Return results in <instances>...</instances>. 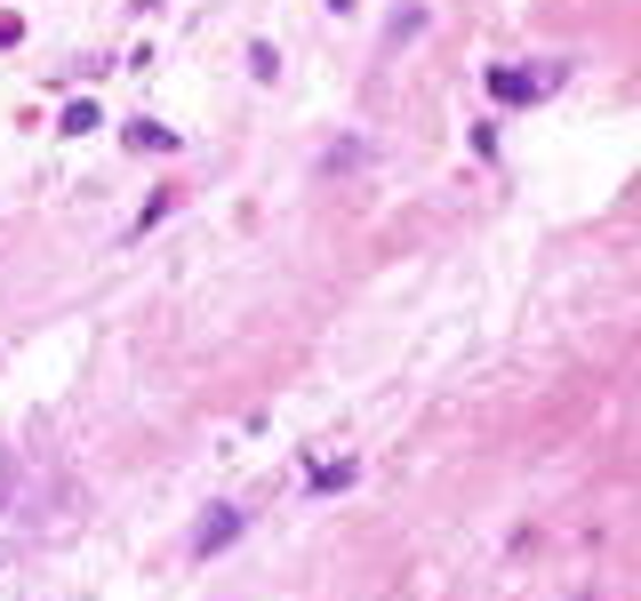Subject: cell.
I'll return each instance as SVG.
<instances>
[{"instance_id": "6da1fadb", "label": "cell", "mask_w": 641, "mask_h": 601, "mask_svg": "<svg viewBox=\"0 0 641 601\" xmlns=\"http://www.w3.org/2000/svg\"><path fill=\"white\" fill-rule=\"evenodd\" d=\"M569 81V56H546L537 73H514V64H489V96L497 105H537V96H554Z\"/></svg>"}, {"instance_id": "7a4b0ae2", "label": "cell", "mask_w": 641, "mask_h": 601, "mask_svg": "<svg viewBox=\"0 0 641 601\" xmlns=\"http://www.w3.org/2000/svg\"><path fill=\"white\" fill-rule=\"evenodd\" d=\"M241 529H249V514H241V506H209V521L193 529V553L209 561V553H225L232 538H241Z\"/></svg>"}, {"instance_id": "3957f363", "label": "cell", "mask_w": 641, "mask_h": 601, "mask_svg": "<svg viewBox=\"0 0 641 601\" xmlns=\"http://www.w3.org/2000/svg\"><path fill=\"white\" fill-rule=\"evenodd\" d=\"M121 137L137 145V153H177V128H168V121H128Z\"/></svg>"}, {"instance_id": "277c9868", "label": "cell", "mask_w": 641, "mask_h": 601, "mask_svg": "<svg viewBox=\"0 0 641 601\" xmlns=\"http://www.w3.org/2000/svg\"><path fill=\"white\" fill-rule=\"evenodd\" d=\"M417 32H425V9H401V17L385 24V49H410V41H417Z\"/></svg>"}, {"instance_id": "5b68a950", "label": "cell", "mask_w": 641, "mask_h": 601, "mask_svg": "<svg viewBox=\"0 0 641 601\" xmlns=\"http://www.w3.org/2000/svg\"><path fill=\"white\" fill-rule=\"evenodd\" d=\"M353 481V457H337V465H313L306 474V489H345Z\"/></svg>"}, {"instance_id": "8992f818", "label": "cell", "mask_w": 641, "mask_h": 601, "mask_svg": "<svg viewBox=\"0 0 641 601\" xmlns=\"http://www.w3.org/2000/svg\"><path fill=\"white\" fill-rule=\"evenodd\" d=\"M249 73H257V81H281V49L257 41V49H249Z\"/></svg>"}, {"instance_id": "52a82bcc", "label": "cell", "mask_w": 641, "mask_h": 601, "mask_svg": "<svg viewBox=\"0 0 641 601\" xmlns=\"http://www.w3.org/2000/svg\"><path fill=\"white\" fill-rule=\"evenodd\" d=\"M361 160H369V145H361V137H345L337 153H321V169H361Z\"/></svg>"}, {"instance_id": "ba28073f", "label": "cell", "mask_w": 641, "mask_h": 601, "mask_svg": "<svg viewBox=\"0 0 641 601\" xmlns=\"http://www.w3.org/2000/svg\"><path fill=\"white\" fill-rule=\"evenodd\" d=\"M168 209H177V193H153V200H145V209H137V232H145V225H161Z\"/></svg>"}, {"instance_id": "9c48e42d", "label": "cell", "mask_w": 641, "mask_h": 601, "mask_svg": "<svg viewBox=\"0 0 641 601\" xmlns=\"http://www.w3.org/2000/svg\"><path fill=\"white\" fill-rule=\"evenodd\" d=\"M17 41H24V17H17V9H0V49H17Z\"/></svg>"}, {"instance_id": "30bf717a", "label": "cell", "mask_w": 641, "mask_h": 601, "mask_svg": "<svg viewBox=\"0 0 641 601\" xmlns=\"http://www.w3.org/2000/svg\"><path fill=\"white\" fill-rule=\"evenodd\" d=\"M329 17H353V0H329Z\"/></svg>"}]
</instances>
